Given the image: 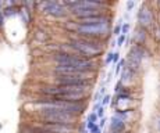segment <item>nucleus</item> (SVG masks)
<instances>
[{
    "label": "nucleus",
    "mask_w": 160,
    "mask_h": 133,
    "mask_svg": "<svg viewBox=\"0 0 160 133\" xmlns=\"http://www.w3.org/2000/svg\"><path fill=\"white\" fill-rule=\"evenodd\" d=\"M50 60L53 61V65L64 67V68H71L75 71H81V72H92L93 74L96 63L93 60H88L78 54L66 53V51H54L50 55Z\"/></svg>",
    "instance_id": "nucleus-1"
},
{
    "label": "nucleus",
    "mask_w": 160,
    "mask_h": 133,
    "mask_svg": "<svg viewBox=\"0 0 160 133\" xmlns=\"http://www.w3.org/2000/svg\"><path fill=\"white\" fill-rule=\"evenodd\" d=\"M67 45L74 50V53L81 55L88 60H93V58L99 57L103 53V45L100 40L95 39H88V38H81V36H74L70 38Z\"/></svg>",
    "instance_id": "nucleus-2"
},
{
    "label": "nucleus",
    "mask_w": 160,
    "mask_h": 133,
    "mask_svg": "<svg viewBox=\"0 0 160 133\" xmlns=\"http://www.w3.org/2000/svg\"><path fill=\"white\" fill-rule=\"evenodd\" d=\"M38 112V123H57V125H77L78 118L58 110H43Z\"/></svg>",
    "instance_id": "nucleus-3"
},
{
    "label": "nucleus",
    "mask_w": 160,
    "mask_h": 133,
    "mask_svg": "<svg viewBox=\"0 0 160 133\" xmlns=\"http://www.w3.org/2000/svg\"><path fill=\"white\" fill-rule=\"evenodd\" d=\"M110 32V22H103L98 24V25H82V24L77 22V29L75 35L81 36V38H88V39H95L100 40L104 39Z\"/></svg>",
    "instance_id": "nucleus-4"
},
{
    "label": "nucleus",
    "mask_w": 160,
    "mask_h": 133,
    "mask_svg": "<svg viewBox=\"0 0 160 133\" xmlns=\"http://www.w3.org/2000/svg\"><path fill=\"white\" fill-rule=\"evenodd\" d=\"M38 7H41V11L45 15H49L56 20H63L68 15V10L63 6L61 2H53V0H48V2L38 3Z\"/></svg>",
    "instance_id": "nucleus-5"
},
{
    "label": "nucleus",
    "mask_w": 160,
    "mask_h": 133,
    "mask_svg": "<svg viewBox=\"0 0 160 133\" xmlns=\"http://www.w3.org/2000/svg\"><path fill=\"white\" fill-rule=\"evenodd\" d=\"M138 22H139L141 28H143V29H148L153 24V13L145 4L141 7L139 13H138Z\"/></svg>",
    "instance_id": "nucleus-6"
},
{
    "label": "nucleus",
    "mask_w": 160,
    "mask_h": 133,
    "mask_svg": "<svg viewBox=\"0 0 160 133\" xmlns=\"http://www.w3.org/2000/svg\"><path fill=\"white\" fill-rule=\"evenodd\" d=\"M110 132L112 133H124L125 132V122L116 116H112L110 119Z\"/></svg>",
    "instance_id": "nucleus-7"
},
{
    "label": "nucleus",
    "mask_w": 160,
    "mask_h": 133,
    "mask_svg": "<svg viewBox=\"0 0 160 133\" xmlns=\"http://www.w3.org/2000/svg\"><path fill=\"white\" fill-rule=\"evenodd\" d=\"M33 38H35L38 42H46V40H49L50 38V35H49V32L43 28H36L35 31H33Z\"/></svg>",
    "instance_id": "nucleus-8"
},
{
    "label": "nucleus",
    "mask_w": 160,
    "mask_h": 133,
    "mask_svg": "<svg viewBox=\"0 0 160 133\" xmlns=\"http://www.w3.org/2000/svg\"><path fill=\"white\" fill-rule=\"evenodd\" d=\"M145 31L146 29H143V28H139V29L137 31V33L134 35V42L137 46H142L143 43H145V39H146Z\"/></svg>",
    "instance_id": "nucleus-9"
},
{
    "label": "nucleus",
    "mask_w": 160,
    "mask_h": 133,
    "mask_svg": "<svg viewBox=\"0 0 160 133\" xmlns=\"http://www.w3.org/2000/svg\"><path fill=\"white\" fill-rule=\"evenodd\" d=\"M3 14H4L6 18L17 17V15H20V7H18V6H10V7H4V10H3Z\"/></svg>",
    "instance_id": "nucleus-10"
},
{
    "label": "nucleus",
    "mask_w": 160,
    "mask_h": 133,
    "mask_svg": "<svg viewBox=\"0 0 160 133\" xmlns=\"http://www.w3.org/2000/svg\"><path fill=\"white\" fill-rule=\"evenodd\" d=\"M20 15H21V18H22L24 22H25L27 25H29V24H31V20H32V13H31L28 8L20 7Z\"/></svg>",
    "instance_id": "nucleus-11"
},
{
    "label": "nucleus",
    "mask_w": 160,
    "mask_h": 133,
    "mask_svg": "<svg viewBox=\"0 0 160 133\" xmlns=\"http://www.w3.org/2000/svg\"><path fill=\"white\" fill-rule=\"evenodd\" d=\"M124 67H125V60H120L118 63H117V65H116V71H114L116 75H120Z\"/></svg>",
    "instance_id": "nucleus-12"
},
{
    "label": "nucleus",
    "mask_w": 160,
    "mask_h": 133,
    "mask_svg": "<svg viewBox=\"0 0 160 133\" xmlns=\"http://www.w3.org/2000/svg\"><path fill=\"white\" fill-rule=\"evenodd\" d=\"M98 121H99V118H98V115H96V112H93L92 111L91 114L88 115V121L87 122H92V123H98Z\"/></svg>",
    "instance_id": "nucleus-13"
},
{
    "label": "nucleus",
    "mask_w": 160,
    "mask_h": 133,
    "mask_svg": "<svg viewBox=\"0 0 160 133\" xmlns=\"http://www.w3.org/2000/svg\"><path fill=\"white\" fill-rule=\"evenodd\" d=\"M100 103H102V106H103V107L109 106V104L112 103V96H110V94H104V96H103V98H102V101H100Z\"/></svg>",
    "instance_id": "nucleus-14"
},
{
    "label": "nucleus",
    "mask_w": 160,
    "mask_h": 133,
    "mask_svg": "<svg viewBox=\"0 0 160 133\" xmlns=\"http://www.w3.org/2000/svg\"><path fill=\"white\" fill-rule=\"evenodd\" d=\"M125 40H127V36H125V35H120L118 38H117V42H116V45L118 46V47H121V46H124Z\"/></svg>",
    "instance_id": "nucleus-15"
},
{
    "label": "nucleus",
    "mask_w": 160,
    "mask_h": 133,
    "mask_svg": "<svg viewBox=\"0 0 160 133\" xmlns=\"http://www.w3.org/2000/svg\"><path fill=\"white\" fill-rule=\"evenodd\" d=\"M128 32H130V24H128V22L122 24V25H121V35H125V36H127Z\"/></svg>",
    "instance_id": "nucleus-16"
},
{
    "label": "nucleus",
    "mask_w": 160,
    "mask_h": 133,
    "mask_svg": "<svg viewBox=\"0 0 160 133\" xmlns=\"http://www.w3.org/2000/svg\"><path fill=\"white\" fill-rule=\"evenodd\" d=\"M95 112H96V115H98V118H99V119L104 118V107L103 106H100L96 111H95Z\"/></svg>",
    "instance_id": "nucleus-17"
},
{
    "label": "nucleus",
    "mask_w": 160,
    "mask_h": 133,
    "mask_svg": "<svg viewBox=\"0 0 160 133\" xmlns=\"http://www.w3.org/2000/svg\"><path fill=\"white\" fill-rule=\"evenodd\" d=\"M113 35L117 36V38L121 35V24H117V25L114 26V29H113Z\"/></svg>",
    "instance_id": "nucleus-18"
},
{
    "label": "nucleus",
    "mask_w": 160,
    "mask_h": 133,
    "mask_svg": "<svg viewBox=\"0 0 160 133\" xmlns=\"http://www.w3.org/2000/svg\"><path fill=\"white\" fill-rule=\"evenodd\" d=\"M113 54H114V53H113V51H110V53L106 55V60H104V63H106V64H112L113 63Z\"/></svg>",
    "instance_id": "nucleus-19"
},
{
    "label": "nucleus",
    "mask_w": 160,
    "mask_h": 133,
    "mask_svg": "<svg viewBox=\"0 0 160 133\" xmlns=\"http://www.w3.org/2000/svg\"><path fill=\"white\" fill-rule=\"evenodd\" d=\"M4 25H6V17H4L3 13H0V29L4 28Z\"/></svg>",
    "instance_id": "nucleus-20"
},
{
    "label": "nucleus",
    "mask_w": 160,
    "mask_h": 133,
    "mask_svg": "<svg viewBox=\"0 0 160 133\" xmlns=\"http://www.w3.org/2000/svg\"><path fill=\"white\" fill-rule=\"evenodd\" d=\"M135 7V2L134 0H130V2H127V10L128 11H132V8Z\"/></svg>",
    "instance_id": "nucleus-21"
},
{
    "label": "nucleus",
    "mask_w": 160,
    "mask_h": 133,
    "mask_svg": "<svg viewBox=\"0 0 160 133\" xmlns=\"http://www.w3.org/2000/svg\"><path fill=\"white\" fill-rule=\"evenodd\" d=\"M120 61V53H114L113 54V64H116L117 65V63Z\"/></svg>",
    "instance_id": "nucleus-22"
},
{
    "label": "nucleus",
    "mask_w": 160,
    "mask_h": 133,
    "mask_svg": "<svg viewBox=\"0 0 160 133\" xmlns=\"http://www.w3.org/2000/svg\"><path fill=\"white\" fill-rule=\"evenodd\" d=\"M104 125H106V118L99 119V122H98V126H99L100 129H103V128H104Z\"/></svg>",
    "instance_id": "nucleus-23"
},
{
    "label": "nucleus",
    "mask_w": 160,
    "mask_h": 133,
    "mask_svg": "<svg viewBox=\"0 0 160 133\" xmlns=\"http://www.w3.org/2000/svg\"><path fill=\"white\" fill-rule=\"evenodd\" d=\"M3 10H4V2L0 0V13H3Z\"/></svg>",
    "instance_id": "nucleus-24"
},
{
    "label": "nucleus",
    "mask_w": 160,
    "mask_h": 133,
    "mask_svg": "<svg viewBox=\"0 0 160 133\" xmlns=\"http://www.w3.org/2000/svg\"><path fill=\"white\" fill-rule=\"evenodd\" d=\"M158 129H159V131H160V119L158 121Z\"/></svg>",
    "instance_id": "nucleus-25"
},
{
    "label": "nucleus",
    "mask_w": 160,
    "mask_h": 133,
    "mask_svg": "<svg viewBox=\"0 0 160 133\" xmlns=\"http://www.w3.org/2000/svg\"><path fill=\"white\" fill-rule=\"evenodd\" d=\"M81 133H89V132L87 131V129H84V131H81Z\"/></svg>",
    "instance_id": "nucleus-26"
},
{
    "label": "nucleus",
    "mask_w": 160,
    "mask_h": 133,
    "mask_svg": "<svg viewBox=\"0 0 160 133\" xmlns=\"http://www.w3.org/2000/svg\"><path fill=\"white\" fill-rule=\"evenodd\" d=\"M0 129H2V123H0Z\"/></svg>",
    "instance_id": "nucleus-27"
}]
</instances>
